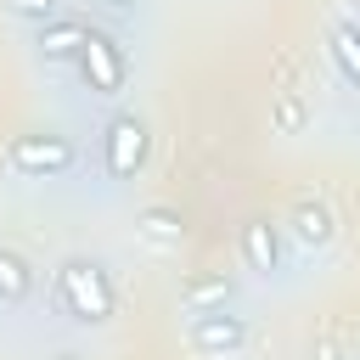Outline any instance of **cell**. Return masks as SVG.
<instances>
[{
    "label": "cell",
    "instance_id": "ba28073f",
    "mask_svg": "<svg viewBox=\"0 0 360 360\" xmlns=\"http://www.w3.org/2000/svg\"><path fill=\"white\" fill-rule=\"evenodd\" d=\"M242 259H248V270L276 276V264H281V242H276L270 219H248V225H242Z\"/></svg>",
    "mask_w": 360,
    "mask_h": 360
},
{
    "label": "cell",
    "instance_id": "277c9868",
    "mask_svg": "<svg viewBox=\"0 0 360 360\" xmlns=\"http://www.w3.org/2000/svg\"><path fill=\"white\" fill-rule=\"evenodd\" d=\"M101 163H107L112 180H129V174L146 163V124H141L135 112H118V118L107 124V135H101Z\"/></svg>",
    "mask_w": 360,
    "mask_h": 360
},
{
    "label": "cell",
    "instance_id": "6da1fadb",
    "mask_svg": "<svg viewBox=\"0 0 360 360\" xmlns=\"http://www.w3.org/2000/svg\"><path fill=\"white\" fill-rule=\"evenodd\" d=\"M51 304H56L68 321L101 326V321H112V309H118V287H112V276H107L96 259H62L56 276H51Z\"/></svg>",
    "mask_w": 360,
    "mask_h": 360
},
{
    "label": "cell",
    "instance_id": "7c38bea8",
    "mask_svg": "<svg viewBox=\"0 0 360 360\" xmlns=\"http://www.w3.org/2000/svg\"><path fill=\"white\" fill-rule=\"evenodd\" d=\"M152 242H180L186 236V219L174 214V208H141V219H135Z\"/></svg>",
    "mask_w": 360,
    "mask_h": 360
},
{
    "label": "cell",
    "instance_id": "4fadbf2b",
    "mask_svg": "<svg viewBox=\"0 0 360 360\" xmlns=\"http://www.w3.org/2000/svg\"><path fill=\"white\" fill-rule=\"evenodd\" d=\"M332 56L349 84H360V28H332Z\"/></svg>",
    "mask_w": 360,
    "mask_h": 360
},
{
    "label": "cell",
    "instance_id": "9a60e30c",
    "mask_svg": "<svg viewBox=\"0 0 360 360\" xmlns=\"http://www.w3.org/2000/svg\"><path fill=\"white\" fill-rule=\"evenodd\" d=\"M45 360H84V354H73V349H56V354H45Z\"/></svg>",
    "mask_w": 360,
    "mask_h": 360
},
{
    "label": "cell",
    "instance_id": "9c48e42d",
    "mask_svg": "<svg viewBox=\"0 0 360 360\" xmlns=\"http://www.w3.org/2000/svg\"><path fill=\"white\" fill-rule=\"evenodd\" d=\"M34 292V270H28V259L17 253V248H0V298L6 304H22Z\"/></svg>",
    "mask_w": 360,
    "mask_h": 360
},
{
    "label": "cell",
    "instance_id": "3957f363",
    "mask_svg": "<svg viewBox=\"0 0 360 360\" xmlns=\"http://www.w3.org/2000/svg\"><path fill=\"white\" fill-rule=\"evenodd\" d=\"M6 163L17 174H28V180L62 174V169H73V141H62V135H17L6 146Z\"/></svg>",
    "mask_w": 360,
    "mask_h": 360
},
{
    "label": "cell",
    "instance_id": "7a4b0ae2",
    "mask_svg": "<svg viewBox=\"0 0 360 360\" xmlns=\"http://www.w3.org/2000/svg\"><path fill=\"white\" fill-rule=\"evenodd\" d=\"M79 73L96 96H124V79H129V62H124V45L107 39L101 28H90L84 51H79Z\"/></svg>",
    "mask_w": 360,
    "mask_h": 360
},
{
    "label": "cell",
    "instance_id": "5b68a950",
    "mask_svg": "<svg viewBox=\"0 0 360 360\" xmlns=\"http://www.w3.org/2000/svg\"><path fill=\"white\" fill-rule=\"evenodd\" d=\"M186 343H191L197 354L225 360V354H236V349L248 343V321H242V315H225V309H197V315L186 321Z\"/></svg>",
    "mask_w": 360,
    "mask_h": 360
},
{
    "label": "cell",
    "instance_id": "2e32d148",
    "mask_svg": "<svg viewBox=\"0 0 360 360\" xmlns=\"http://www.w3.org/2000/svg\"><path fill=\"white\" fill-rule=\"evenodd\" d=\"M107 6H112V11H129V6H135V0H107Z\"/></svg>",
    "mask_w": 360,
    "mask_h": 360
},
{
    "label": "cell",
    "instance_id": "8fae6325",
    "mask_svg": "<svg viewBox=\"0 0 360 360\" xmlns=\"http://www.w3.org/2000/svg\"><path fill=\"white\" fill-rule=\"evenodd\" d=\"M180 298H186L191 315H197V309H225V304H231V281H225V276H202V281H191Z\"/></svg>",
    "mask_w": 360,
    "mask_h": 360
},
{
    "label": "cell",
    "instance_id": "52a82bcc",
    "mask_svg": "<svg viewBox=\"0 0 360 360\" xmlns=\"http://www.w3.org/2000/svg\"><path fill=\"white\" fill-rule=\"evenodd\" d=\"M39 51L51 56V62H62V56H79L84 51V39H90V28L79 22V17H51V22H39Z\"/></svg>",
    "mask_w": 360,
    "mask_h": 360
},
{
    "label": "cell",
    "instance_id": "30bf717a",
    "mask_svg": "<svg viewBox=\"0 0 360 360\" xmlns=\"http://www.w3.org/2000/svg\"><path fill=\"white\" fill-rule=\"evenodd\" d=\"M304 124H309L304 96H298V90H281V96H276V107H270V129H276V135H298Z\"/></svg>",
    "mask_w": 360,
    "mask_h": 360
},
{
    "label": "cell",
    "instance_id": "5bb4252c",
    "mask_svg": "<svg viewBox=\"0 0 360 360\" xmlns=\"http://www.w3.org/2000/svg\"><path fill=\"white\" fill-rule=\"evenodd\" d=\"M11 11L28 17V22H51L56 17V0H11Z\"/></svg>",
    "mask_w": 360,
    "mask_h": 360
},
{
    "label": "cell",
    "instance_id": "8992f818",
    "mask_svg": "<svg viewBox=\"0 0 360 360\" xmlns=\"http://www.w3.org/2000/svg\"><path fill=\"white\" fill-rule=\"evenodd\" d=\"M287 225H292V236H298L304 248H326V242L338 236V219H332V208H326V202H315V197H304V202H292V214H287Z\"/></svg>",
    "mask_w": 360,
    "mask_h": 360
}]
</instances>
